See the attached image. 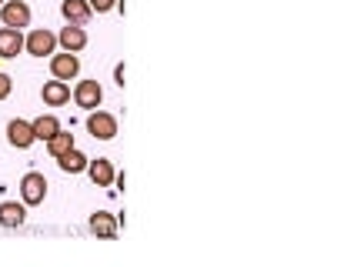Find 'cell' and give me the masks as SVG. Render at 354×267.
Returning a JSON list of instances; mask_svg holds the SVG:
<instances>
[{"mask_svg":"<svg viewBox=\"0 0 354 267\" xmlns=\"http://www.w3.org/2000/svg\"><path fill=\"white\" fill-rule=\"evenodd\" d=\"M120 0H91V7H94V14H111L114 7H118Z\"/></svg>","mask_w":354,"mask_h":267,"instance_id":"obj_18","label":"cell"},{"mask_svg":"<svg viewBox=\"0 0 354 267\" xmlns=\"http://www.w3.org/2000/svg\"><path fill=\"white\" fill-rule=\"evenodd\" d=\"M87 30L80 27V24H67V27H60V34H57V44H60V50H71V54H80L84 47H87Z\"/></svg>","mask_w":354,"mask_h":267,"instance_id":"obj_10","label":"cell"},{"mask_svg":"<svg viewBox=\"0 0 354 267\" xmlns=\"http://www.w3.org/2000/svg\"><path fill=\"white\" fill-rule=\"evenodd\" d=\"M50 74L57 77V80H74L80 74V57L77 54H71V50H60L50 57Z\"/></svg>","mask_w":354,"mask_h":267,"instance_id":"obj_9","label":"cell"},{"mask_svg":"<svg viewBox=\"0 0 354 267\" xmlns=\"http://www.w3.org/2000/svg\"><path fill=\"white\" fill-rule=\"evenodd\" d=\"M44 197H47V177L40 171H27L20 177V201L27 208H40Z\"/></svg>","mask_w":354,"mask_h":267,"instance_id":"obj_2","label":"cell"},{"mask_svg":"<svg viewBox=\"0 0 354 267\" xmlns=\"http://www.w3.org/2000/svg\"><path fill=\"white\" fill-rule=\"evenodd\" d=\"M7 144H10V147H17V151L34 147V144H37L34 124H30V120H20V117H14V120L7 124Z\"/></svg>","mask_w":354,"mask_h":267,"instance_id":"obj_4","label":"cell"},{"mask_svg":"<svg viewBox=\"0 0 354 267\" xmlns=\"http://www.w3.org/2000/svg\"><path fill=\"white\" fill-rule=\"evenodd\" d=\"M60 17L67 20V24L87 27L91 17H94V7H91V0H60Z\"/></svg>","mask_w":354,"mask_h":267,"instance_id":"obj_7","label":"cell"},{"mask_svg":"<svg viewBox=\"0 0 354 267\" xmlns=\"http://www.w3.org/2000/svg\"><path fill=\"white\" fill-rule=\"evenodd\" d=\"M30 124H34V134H37V140H44V144H47V140H50V137H54L57 131H64V127H60V120H57L54 114H40V117H34Z\"/></svg>","mask_w":354,"mask_h":267,"instance_id":"obj_16","label":"cell"},{"mask_svg":"<svg viewBox=\"0 0 354 267\" xmlns=\"http://www.w3.org/2000/svg\"><path fill=\"white\" fill-rule=\"evenodd\" d=\"M0 24L3 27H30V7H27V0H3V7H0Z\"/></svg>","mask_w":354,"mask_h":267,"instance_id":"obj_5","label":"cell"},{"mask_svg":"<svg viewBox=\"0 0 354 267\" xmlns=\"http://www.w3.org/2000/svg\"><path fill=\"white\" fill-rule=\"evenodd\" d=\"M87 131L94 140H114L118 137V117L107 111H87Z\"/></svg>","mask_w":354,"mask_h":267,"instance_id":"obj_3","label":"cell"},{"mask_svg":"<svg viewBox=\"0 0 354 267\" xmlns=\"http://www.w3.org/2000/svg\"><path fill=\"white\" fill-rule=\"evenodd\" d=\"M24 30L17 27H0V57L3 60H14L24 50Z\"/></svg>","mask_w":354,"mask_h":267,"instance_id":"obj_12","label":"cell"},{"mask_svg":"<svg viewBox=\"0 0 354 267\" xmlns=\"http://www.w3.org/2000/svg\"><path fill=\"white\" fill-rule=\"evenodd\" d=\"M27 221V204L24 201H0V228H20Z\"/></svg>","mask_w":354,"mask_h":267,"instance_id":"obj_14","label":"cell"},{"mask_svg":"<svg viewBox=\"0 0 354 267\" xmlns=\"http://www.w3.org/2000/svg\"><path fill=\"white\" fill-rule=\"evenodd\" d=\"M0 7H3V0H0Z\"/></svg>","mask_w":354,"mask_h":267,"instance_id":"obj_21","label":"cell"},{"mask_svg":"<svg viewBox=\"0 0 354 267\" xmlns=\"http://www.w3.org/2000/svg\"><path fill=\"white\" fill-rule=\"evenodd\" d=\"M40 97H44V104L47 107H64V104H71V97H74V91H71V84L67 80H47L44 87H40Z\"/></svg>","mask_w":354,"mask_h":267,"instance_id":"obj_8","label":"cell"},{"mask_svg":"<svg viewBox=\"0 0 354 267\" xmlns=\"http://www.w3.org/2000/svg\"><path fill=\"white\" fill-rule=\"evenodd\" d=\"M74 104L84 107V111H97L104 104V87L97 80H77L74 84Z\"/></svg>","mask_w":354,"mask_h":267,"instance_id":"obj_6","label":"cell"},{"mask_svg":"<svg viewBox=\"0 0 354 267\" xmlns=\"http://www.w3.org/2000/svg\"><path fill=\"white\" fill-rule=\"evenodd\" d=\"M57 34L54 30H47V27H37V30H30L27 34V40H24V50L30 54V57H54L57 54Z\"/></svg>","mask_w":354,"mask_h":267,"instance_id":"obj_1","label":"cell"},{"mask_svg":"<svg viewBox=\"0 0 354 267\" xmlns=\"http://www.w3.org/2000/svg\"><path fill=\"white\" fill-rule=\"evenodd\" d=\"M10 91H14V80L7 74H0V100H7L10 97Z\"/></svg>","mask_w":354,"mask_h":267,"instance_id":"obj_19","label":"cell"},{"mask_svg":"<svg viewBox=\"0 0 354 267\" xmlns=\"http://www.w3.org/2000/svg\"><path fill=\"white\" fill-rule=\"evenodd\" d=\"M118 217L114 214H107V210H97V214H91V221H87V230L94 234V237H104V241H111V237H118Z\"/></svg>","mask_w":354,"mask_h":267,"instance_id":"obj_11","label":"cell"},{"mask_svg":"<svg viewBox=\"0 0 354 267\" xmlns=\"http://www.w3.org/2000/svg\"><path fill=\"white\" fill-rule=\"evenodd\" d=\"M114 84H118V87H124V64H118V67H114Z\"/></svg>","mask_w":354,"mask_h":267,"instance_id":"obj_20","label":"cell"},{"mask_svg":"<svg viewBox=\"0 0 354 267\" xmlns=\"http://www.w3.org/2000/svg\"><path fill=\"white\" fill-rule=\"evenodd\" d=\"M87 164H91V157H87L84 151H77V147H71L67 154H60L57 157V167L64 174H84L87 171Z\"/></svg>","mask_w":354,"mask_h":267,"instance_id":"obj_15","label":"cell"},{"mask_svg":"<svg viewBox=\"0 0 354 267\" xmlns=\"http://www.w3.org/2000/svg\"><path fill=\"white\" fill-rule=\"evenodd\" d=\"M71 147H74V134H71V131H57L50 140H47V154H50L54 160H57L60 154H67Z\"/></svg>","mask_w":354,"mask_h":267,"instance_id":"obj_17","label":"cell"},{"mask_svg":"<svg viewBox=\"0 0 354 267\" xmlns=\"http://www.w3.org/2000/svg\"><path fill=\"white\" fill-rule=\"evenodd\" d=\"M87 174H91V181H94L97 187H111V184L118 181V171H114V164H111L107 157L91 160V164H87Z\"/></svg>","mask_w":354,"mask_h":267,"instance_id":"obj_13","label":"cell"}]
</instances>
